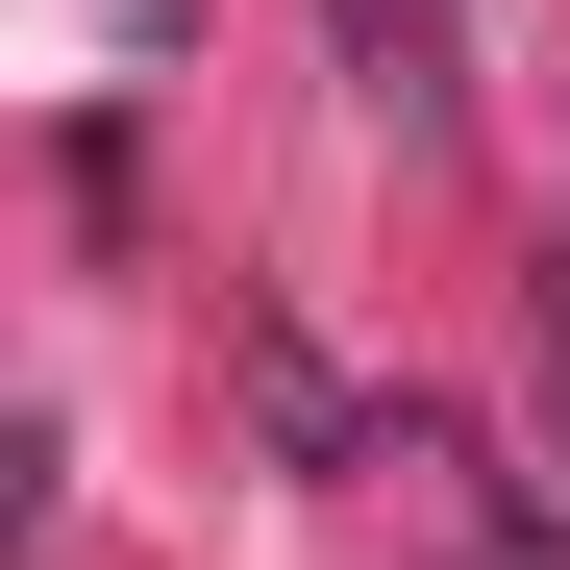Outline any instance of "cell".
<instances>
[{
  "mask_svg": "<svg viewBox=\"0 0 570 570\" xmlns=\"http://www.w3.org/2000/svg\"><path fill=\"white\" fill-rule=\"evenodd\" d=\"M347 75H372L397 149H446V125H471V0H347Z\"/></svg>",
  "mask_w": 570,
  "mask_h": 570,
  "instance_id": "cell-1",
  "label": "cell"
}]
</instances>
